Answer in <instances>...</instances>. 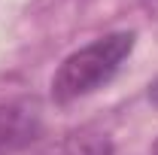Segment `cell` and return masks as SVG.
<instances>
[{"mask_svg":"<svg viewBox=\"0 0 158 155\" xmlns=\"http://www.w3.org/2000/svg\"><path fill=\"white\" fill-rule=\"evenodd\" d=\"M43 131V116L34 100H6L0 103V155L31 146Z\"/></svg>","mask_w":158,"mask_h":155,"instance_id":"7a4b0ae2","label":"cell"},{"mask_svg":"<svg viewBox=\"0 0 158 155\" xmlns=\"http://www.w3.org/2000/svg\"><path fill=\"white\" fill-rule=\"evenodd\" d=\"M152 155H158V140H155V143H152Z\"/></svg>","mask_w":158,"mask_h":155,"instance_id":"5b68a950","label":"cell"},{"mask_svg":"<svg viewBox=\"0 0 158 155\" xmlns=\"http://www.w3.org/2000/svg\"><path fill=\"white\" fill-rule=\"evenodd\" d=\"M149 100H152V103L158 107V79L152 82V85H149Z\"/></svg>","mask_w":158,"mask_h":155,"instance_id":"277c9868","label":"cell"},{"mask_svg":"<svg viewBox=\"0 0 158 155\" xmlns=\"http://www.w3.org/2000/svg\"><path fill=\"white\" fill-rule=\"evenodd\" d=\"M40 155H113V140L98 131H79L55 140Z\"/></svg>","mask_w":158,"mask_h":155,"instance_id":"3957f363","label":"cell"},{"mask_svg":"<svg viewBox=\"0 0 158 155\" xmlns=\"http://www.w3.org/2000/svg\"><path fill=\"white\" fill-rule=\"evenodd\" d=\"M134 40H137L134 31H116L67 55L52 76L55 103H73L79 97L103 88L134 52Z\"/></svg>","mask_w":158,"mask_h":155,"instance_id":"6da1fadb","label":"cell"}]
</instances>
